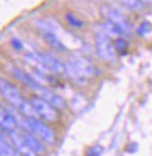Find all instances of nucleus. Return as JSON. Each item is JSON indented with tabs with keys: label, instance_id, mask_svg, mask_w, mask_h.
<instances>
[{
	"label": "nucleus",
	"instance_id": "nucleus-1",
	"mask_svg": "<svg viewBox=\"0 0 152 156\" xmlns=\"http://www.w3.org/2000/svg\"><path fill=\"white\" fill-rule=\"evenodd\" d=\"M20 124L26 131H30L31 133H33L44 143H55V141H56L55 132L51 130L45 123H43L39 118H23L20 120Z\"/></svg>",
	"mask_w": 152,
	"mask_h": 156
},
{
	"label": "nucleus",
	"instance_id": "nucleus-2",
	"mask_svg": "<svg viewBox=\"0 0 152 156\" xmlns=\"http://www.w3.org/2000/svg\"><path fill=\"white\" fill-rule=\"evenodd\" d=\"M30 101L33 105L39 119H44L47 122H56L58 119L57 110L51 104H49L44 98L35 95L31 98Z\"/></svg>",
	"mask_w": 152,
	"mask_h": 156
},
{
	"label": "nucleus",
	"instance_id": "nucleus-3",
	"mask_svg": "<svg viewBox=\"0 0 152 156\" xmlns=\"http://www.w3.org/2000/svg\"><path fill=\"white\" fill-rule=\"evenodd\" d=\"M95 45L98 55L105 61H112L115 57V48L114 44L111 42L108 36H106L103 32H99L95 37Z\"/></svg>",
	"mask_w": 152,
	"mask_h": 156
},
{
	"label": "nucleus",
	"instance_id": "nucleus-4",
	"mask_svg": "<svg viewBox=\"0 0 152 156\" xmlns=\"http://www.w3.org/2000/svg\"><path fill=\"white\" fill-rule=\"evenodd\" d=\"M0 91H1V94H2V98L9 104H11L12 106L17 107V108L24 101V99H23L19 90L13 83L6 81L5 79L0 80Z\"/></svg>",
	"mask_w": 152,
	"mask_h": 156
},
{
	"label": "nucleus",
	"instance_id": "nucleus-5",
	"mask_svg": "<svg viewBox=\"0 0 152 156\" xmlns=\"http://www.w3.org/2000/svg\"><path fill=\"white\" fill-rule=\"evenodd\" d=\"M101 13L107 20H109V22H112L114 24L120 26L125 31L126 35H128L131 32V25H130V23L127 22L126 18L119 12L118 10H115V9L111 7V6L103 5L101 7Z\"/></svg>",
	"mask_w": 152,
	"mask_h": 156
},
{
	"label": "nucleus",
	"instance_id": "nucleus-6",
	"mask_svg": "<svg viewBox=\"0 0 152 156\" xmlns=\"http://www.w3.org/2000/svg\"><path fill=\"white\" fill-rule=\"evenodd\" d=\"M36 56L39 60V62L42 63L45 72H52L57 74H61L64 72V65L55 56L45 52H36Z\"/></svg>",
	"mask_w": 152,
	"mask_h": 156
},
{
	"label": "nucleus",
	"instance_id": "nucleus-7",
	"mask_svg": "<svg viewBox=\"0 0 152 156\" xmlns=\"http://www.w3.org/2000/svg\"><path fill=\"white\" fill-rule=\"evenodd\" d=\"M12 144L16 147V149L19 151V154L22 156H36V154L32 151V149L29 147V144L26 143L25 138L23 136V133H19L17 131H13L11 133H7Z\"/></svg>",
	"mask_w": 152,
	"mask_h": 156
},
{
	"label": "nucleus",
	"instance_id": "nucleus-8",
	"mask_svg": "<svg viewBox=\"0 0 152 156\" xmlns=\"http://www.w3.org/2000/svg\"><path fill=\"white\" fill-rule=\"evenodd\" d=\"M40 36L43 37V39L50 45L52 49H55L56 51L58 52H67L68 51V48L67 45L62 42V39L57 36V34L55 31H51V30H43L39 32Z\"/></svg>",
	"mask_w": 152,
	"mask_h": 156
},
{
	"label": "nucleus",
	"instance_id": "nucleus-9",
	"mask_svg": "<svg viewBox=\"0 0 152 156\" xmlns=\"http://www.w3.org/2000/svg\"><path fill=\"white\" fill-rule=\"evenodd\" d=\"M70 61H71V62L76 66V68H77L82 74H85L87 78L98 75V69H96V67L93 65L88 58L82 57V56H74L73 58H70Z\"/></svg>",
	"mask_w": 152,
	"mask_h": 156
},
{
	"label": "nucleus",
	"instance_id": "nucleus-10",
	"mask_svg": "<svg viewBox=\"0 0 152 156\" xmlns=\"http://www.w3.org/2000/svg\"><path fill=\"white\" fill-rule=\"evenodd\" d=\"M18 122L16 117L13 116L10 111H6L5 107L0 108V126L1 131L6 133H11L13 131H17Z\"/></svg>",
	"mask_w": 152,
	"mask_h": 156
},
{
	"label": "nucleus",
	"instance_id": "nucleus-11",
	"mask_svg": "<svg viewBox=\"0 0 152 156\" xmlns=\"http://www.w3.org/2000/svg\"><path fill=\"white\" fill-rule=\"evenodd\" d=\"M11 72H12V74H13V76H14V78L18 79L20 82H23L25 86L30 87V88H31V90H33V91L39 92L40 91V88L43 87V86H42V83H39V82H38L37 80L33 78V76L29 75L27 73L23 72L22 69H18V68L13 67Z\"/></svg>",
	"mask_w": 152,
	"mask_h": 156
},
{
	"label": "nucleus",
	"instance_id": "nucleus-12",
	"mask_svg": "<svg viewBox=\"0 0 152 156\" xmlns=\"http://www.w3.org/2000/svg\"><path fill=\"white\" fill-rule=\"evenodd\" d=\"M64 73L77 85H86L88 82V78L85 74H82L70 60L67 63H64Z\"/></svg>",
	"mask_w": 152,
	"mask_h": 156
},
{
	"label": "nucleus",
	"instance_id": "nucleus-13",
	"mask_svg": "<svg viewBox=\"0 0 152 156\" xmlns=\"http://www.w3.org/2000/svg\"><path fill=\"white\" fill-rule=\"evenodd\" d=\"M38 93L40 94L42 98H44V99H45L49 104L52 105L55 108H57V110H63L64 107H65V103H64L63 99H62L60 95H57L55 92H52L51 90H49V88H47V87L43 86Z\"/></svg>",
	"mask_w": 152,
	"mask_h": 156
},
{
	"label": "nucleus",
	"instance_id": "nucleus-14",
	"mask_svg": "<svg viewBox=\"0 0 152 156\" xmlns=\"http://www.w3.org/2000/svg\"><path fill=\"white\" fill-rule=\"evenodd\" d=\"M24 138H25L26 143L29 144V147L32 149V151L35 154H43L45 151V145H44V142L40 141L38 137H36L33 133H31L30 131H26L23 133Z\"/></svg>",
	"mask_w": 152,
	"mask_h": 156
},
{
	"label": "nucleus",
	"instance_id": "nucleus-15",
	"mask_svg": "<svg viewBox=\"0 0 152 156\" xmlns=\"http://www.w3.org/2000/svg\"><path fill=\"white\" fill-rule=\"evenodd\" d=\"M0 156H22L12 144L11 140L10 141L6 140L4 131H1V138H0Z\"/></svg>",
	"mask_w": 152,
	"mask_h": 156
},
{
	"label": "nucleus",
	"instance_id": "nucleus-16",
	"mask_svg": "<svg viewBox=\"0 0 152 156\" xmlns=\"http://www.w3.org/2000/svg\"><path fill=\"white\" fill-rule=\"evenodd\" d=\"M102 32L108 37H115V38H119L121 35H126L125 31L120 26L109 22V20H107L102 24Z\"/></svg>",
	"mask_w": 152,
	"mask_h": 156
},
{
	"label": "nucleus",
	"instance_id": "nucleus-17",
	"mask_svg": "<svg viewBox=\"0 0 152 156\" xmlns=\"http://www.w3.org/2000/svg\"><path fill=\"white\" fill-rule=\"evenodd\" d=\"M18 111H19L22 115H24L26 118H38L37 112H36L33 105L31 104V101L24 100V101L22 103V105L18 107Z\"/></svg>",
	"mask_w": 152,
	"mask_h": 156
},
{
	"label": "nucleus",
	"instance_id": "nucleus-18",
	"mask_svg": "<svg viewBox=\"0 0 152 156\" xmlns=\"http://www.w3.org/2000/svg\"><path fill=\"white\" fill-rule=\"evenodd\" d=\"M131 11H141L144 9V4L139 0H118Z\"/></svg>",
	"mask_w": 152,
	"mask_h": 156
},
{
	"label": "nucleus",
	"instance_id": "nucleus-19",
	"mask_svg": "<svg viewBox=\"0 0 152 156\" xmlns=\"http://www.w3.org/2000/svg\"><path fill=\"white\" fill-rule=\"evenodd\" d=\"M114 48H115V50L118 52H121V54H123V52H125L127 50L128 43H127L124 38L119 37V38L115 39V42H114Z\"/></svg>",
	"mask_w": 152,
	"mask_h": 156
},
{
	"label": "nucleus",
	"instance_id": "nucleus-20",
	"mask_svg": "<svg viewBox=\"0 0 152 156\" xmlns=\"http://www.w3.org/2000/svg\"><path fill=\"white\" fill-rule=\"evenodd\" d=\"M65 20L71 26H74V27H81V26L83 25V23L80 19H77L73 13H67L65 14Z\"/></svg>",
	"mask_w": 152,
	"mask_h": 156
},
{
	"label": "nucleus",
	"instance_id": "nucleus-21",
	"mask_svg": "<svg viewBox=\"0 0 152 156\" xmlns=\"http://www.w3.org/2000/svg\"><path fill=\"white\" fill-rule=\"evenodd\" d=\"M102 153V148L100 145H95V147H92L90 149H88L87 151V156H100Z\"/></svg>",
	"mask_w": 152,
	"mask_h": 156
},
{
	"label": "nucleus",
	"instance_id": "nucleus-22",
	"mask_svg": "<svg viewBox=\"0 0 152 156\" xmlns=\"http://www.w3.org/2000/svg\"><path fill=\"white\" fill-rule=\"evenodd\" d=\"M149 30H150V24H149L147 22H145V23H143V24L138 27V34H139V35H145Z\"/></svg>",
	"mask_w": 152,
	"mask_h": 156
},
{
	"label": "nucleus",
	"instance_id": "nucleus-23",
	"mask_svg": "<svg viewBox=\"0 0 152 156\" xmlns=\"http://www.w3.org/2000/svg\"><path fill=\"white\" fill-rule=\"evenodd\" d=\"M11 44H12V47L14 48V49H16V50H20V49L23 48V45H22L20 41H18V39H12Z\"/></svg>",
	"mask_w": 152,
	"mask_h": 156
},
{
	"label": "nucleus",
	"instance_id": "nucleus-24",
	"mask_svg": "<svg viewBox=\"0 0 152 156\" xmlns=\"http://www.w3.org/2000/svg\"><path fill=\"white\" fill-rule=\"evenodd\" d=\"M139 1H141L144 5H149V4H152V0H139Z\"/></svg>",
	"mask_w": 152,
	"mask_h": 156
}]
</instances>
